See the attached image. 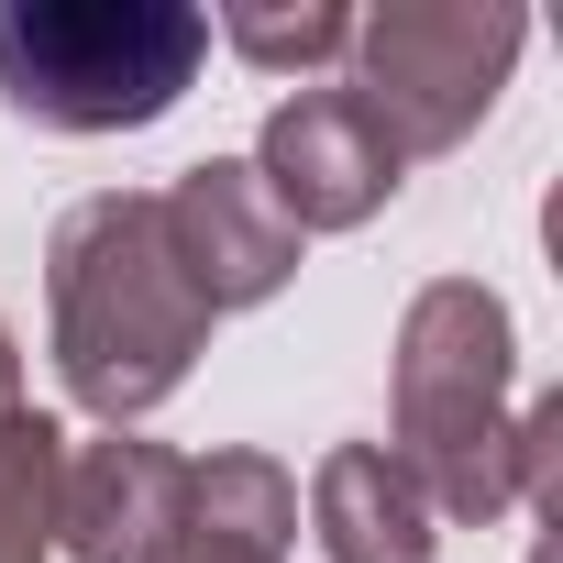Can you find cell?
<instances>
[{"label": "cell", "mask_w": 563, "mask_h": 563, "mask_svg": "<svg viewBox=\"0 0 563 563\" xmlns=\"http://www.w3.org/2000/svg\"><path fill=\"white\" fill-rule=\"evenodd\" d=\"M254 177H265V199L299 221V243L310 232H354V221H376L387 199H398V144L376 133V111L354 100V89H288L265 111V133H254V155H243Z\"/></svg>", "instance_id": "5b68a950"}, {"label": "cell", "mask_w": 563, "mask_h": 563, "mask_svg": "<svg viewBox=\"0 0 563 563\" xmlns=\"http://www.w3.org/2000/svg\"><path fill=\"white\" fill-rule=\"evenodd\" d=\"M519 45H530V23L508 0H387V12H354V78L343 89L376 111L398 166H420V155L475 144Z\"/></svg>", "instance_id": "277c9868"}, {"label": "cell", "mask_w": 563, "mask_h": 563, "mask_svg": "<svg viewBox=\"0 0 563 563\" xmlns=\"http://www.w3.org/2000/svg\"><path fill=\"white\" fill-rule=\"evenodd\" d=\"M288 552H299V475L276 453H199L144 563H288Z\"/></svg>", "instance_id": "ba28073f"}, {"label": "cell", "mask_w": 563, "mask_h": 563, "mask_svg": "<svg viewBox=\"0 0 563 563\" xmlns=\"http://www.w3.org/2000/svg\"><path fill=\"white\" fill-rule=\"evenodd\" d=\"M398 464L431 497V519H508V420H519V321L486 276H431L398 310Z\"/></svg>", "instance_id": "7a4b0ae2"}, {"label": "cell", "mask_w": 563, "mask_h": 563, "mask_svg": "<svg viewBox=\"0 0 563 563\" xmlns=\"http://www.w3.org/2000/svg\"><path fill=\"white\" fill-rule=\"evenodd\" d=\"M0 420H23V343H12V321H0Z\"/></svg>", "instance_id": "7c38bea8"}, {"label": "cell", "mask_w": 563, "mask_h": 563, "mask_svg": "<svg viewBox=\"0 0 563 563\" xmlns=\"http://www.w3.org/2000/svg\"><path fill=\"white\" fill-rule=\"evenodd\" d=\"M56 475H67V431L45 409L0 420V563H56Z\"/></svg>", "instance_id": "30bf717a"}, {"label": "cell", "mask_w": 563, "mask_h": 563, "mask_svg": "<svg viewBox=\"0 0 563 563\" xmlns=\"http://www.w3.org/2000/svg\"><path fill=\"white\" fill-rule=\"evenodd\" d=\"M221 34L265 78H310V67L354 56V12H332V0H299V12H221Z\"/></svg>", "instance_id": "8fae6325"}, {"label": "cell", "mask_w": 563, "mask_h": 563, "mask_svg": "<svg viewBox=\"0 0 563 563\" xmlns=\"http://www.w3.org/2000/svg\"><path fill=\"white\" fill-rule=\"evenodd\" d=\"M177 486H188V453L144 442V431H100V442H67V475H56V552L67 563H144L177 519Z\"/></svg>", "instance_id": "52a82bcc"}, {"label": "cell", "mask_w": 563, "mask_h": 563, "mask_svg": "<svg viewBox=\"0 0 563 563\" xmlns=\"http://www.w3.org/2000/svg\"><path fill=\"white\" fill-rule=\"evenodd\" d=\"M155 221H166V254H177V276L199 288L210 321L265 310L299 276V221L265 199V177L243 155H199L177 188H155Z\"/></svg>", "instance_id": "8992f818"}, {"label": "cell", "mask_w": 563, "mask_h": 563, "mask_svg": "<svg viewBox=\"0 0 563 563\" xmlns=\"http://www.w3.org/2000/svg\"><path fill=\"white\" fill-rule=\"evenodd\" d=\"M210 67L199 0H0V100L45 133H144Z\"/></svg>", "instance_id": "3957f363"}, {"label": "cell", "mask_w": 563, "mask_h": 563, "mask_svg": "<svg viewBox=\"0 0 563 563\" xmlns=\"http://www.w3.org/2000/svg\"><path fill=\"white\" fill-rule=\"evenodd\" d=\"M45 332H56V376L100 431H133L144 409H166L188 387V365L210 354V310L166 254L155 188H100L56 221L45 243Z\"/></svg>", "instance_id": "6da1fadb"}, {"label": "cell", "mask_w": 563, "mask_h": 563, "mask_svg": "<svg viewBox=\"0 0 563 563\" xmlns=\"http://www.w3.org/2000/svg\"><path fill=\"white\" fill-rule=\"evenodd\" d=\"M310 541L332 563H431L442 519H431V497L409 486V464L387 442H332L310 464Z\"/></svg>", "instance_id": "9c48e42d"}]
</instances>
